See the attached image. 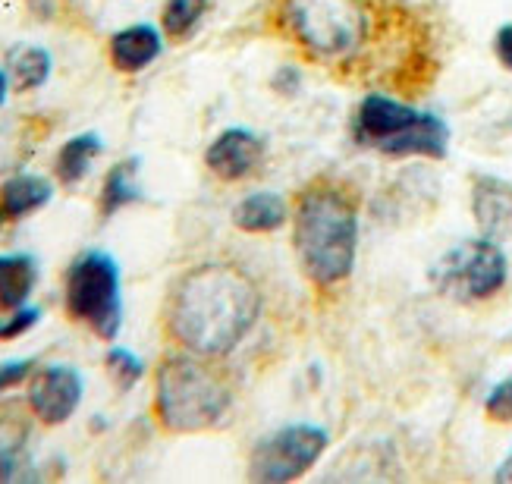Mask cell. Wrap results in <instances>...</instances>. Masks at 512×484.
Segmentation results:
<instances>
[{
  "instance_id": "26",
  "label": "cell",
  "mask_w": 512,
  "mask_h": 484,
  "mask_svg": "<svg viewBox=\"0 0 512 484\" xmlns=\"http://www.w3.org/2000/svg\"><path fill=\"white\" fill-rule=\"evenodd\" d=\"M494 481H503V484H512V453L503 459V466L497 469V475H494Z\"/></svg>"
},
{
  "instance_id": "25",
  "label": "cell",
  "mask_w": 512,
  "mask_h": 484,
  "mask_svg": "<svg viewBox=\"0 0 512 484\" xmlns=\"http://www.w3.org/2000/svg\"><path fill=\"white\" fill-rule=\"evenodd\" d=\"M497 57L506 70H512V26H503L497 32Z\"/></svg>"
},
{
  "instance_id": "17",
  "label": "cell",
  "mask_w": 512,
  "mask_h": 484,
  "mask_svg": "<svg viewBox=\"0 0 512 484\" xmlns=\"http://www.w3.org/2000/svg\"><path fill=\"white\" fill-rule=\"evenodd\" d=\"M139 158H129L123 164H117L114 170L107 173L104 180V192H101V214L110 217L117 214L120 208L139 202L142 198V189H139Z\"/></svg>"
},
{
  "instance_id": "23",
  "label": "cell",
  "mask_w": 512,
  "mask_h": 484,
  "mask_svg": "<svg viewBox=\"0 0 512 484\" xmlns=\"http://www.w3.org/2000/svg\"><path fill=\"white\" fill-rule=\"evenodd\" d=\"M38 318H41L38 308H16L7 321H0V340H13L19 334H26L29 327L38 324Z\"/></svg>"
},
{
  "instance_id": "13",
  "label": "cell",
  "mask_w": 512,
  "mask_h": 484,
  "mask_svg": "<svg viewBox=\"0 0 512 484\" xmlns=\"http://www.w3.org/2000/svg\"><path fill=\"white\" fill-rule=\"evenodd\" d=\"M38 280V261L26 252L0 255V312H16L26 305Z\"/></svg>"
},
{
  "instance_id": "12",
  "label": "cell",
  "mask_w": 512,
  "mask_h": 484,
  "mask_svg": "<svg viewBox=\"0 0 512 484\" xmlns=\"http://www.w3.org/2000/svg\"><path fill=\"white\" fill-rule=\"evenodd\" d=\"M51 183L35 173H19L13 180L0 186V224H13V220L29 217L32 211L51 202Z\"/></svg>"
},
{
  "instance_id": "20",
  "label": "cell",
  "mask_w": 512,
  "mask_h": 484,
  "mask_svg": "<svg viewBox=\"0 0 512 484\" xmlns=\"http://www.w3.org/2000/svg\"><path fill=\"white\" fill-rule=\"evenodd\" d=\"M208 0H167L164 7V32L170 38H183L198 19H202Z\"/></svg>"
},
{
  "instance_id": "8",
  "label": "cell",
  "mask_w": 512,
  "mask_h": 484,
  "mask_svg": "<svg viewBox=\"0 0 512 484\" xmlns=\"http://www.w3.org/2000/svg\"><path fill=\"white\" fill-rule=\"evenodd\" d=\"M327 450V431L318 425H286L264 437L252 450L249 459V475L255 481L280 484L305 475L321 453Z\"/></svg>"
},
{
  "instance_id": "7",
  "label": "cell",
  "mask_w": 512,
  "mask_h": 484,
  "mask_svg": "<svg viewBox=\"0 0 512 484\" xmlns=\"http://www.w3.org/2000/svg\"><path fill=\"white\" fill-rule=\"evenodd\" d=\"M431 280L437 293L456 302H481L491 299L506 283V255L494 239H465L456 249L443 255Z\"/></svg>"
},
{
  "instance_id": "22",
  "label": "cell",
  "mask_w": 512,
  "mask_h": 484,
  "mask_svg": "<svg viewBox=\"0 0 512 484\" xmlns=\"http://www.w3.org/2000/svg\"><path fill=\"white\" fill-rule=\"evenodd\" d=\"M484 412L494 418V422H512V378L500 381L484 400Z\"/></svg>"
},
{
  "instance_id": "24",
  "label": "cell",
  "mask_w": 512,
  "mask_h": 484,
  "mask_svg": "<svg viewBox=\"0 0 512 484\" xmlns=\"http://www.w3.org/2000/svg\"><path fill=\"white\" fill-rule=\"evenodd\" d=\"M29 371H32V362H29V359L0 365V390H10V387H16L22 378H26Z\"/></svg>"
},
{
  "instance_id": "14",
  "label": "cell",
  "mask_w": 512,
  "mask_h": 484,
  "mask_svg": "<svg viewBox=\"0 0 512 484\" xmlns=\"http://www.w3.org/2000/svg\"><path fill=\"white\" fill-rule=\"evenodd\" d=\"M161 54V35L151 26H129L110 41V60L123 73H139Z\"/></svg>"
},
{
  "instance_id": "19",
  "label": "cell",
  "mask_w": 512,
  "mask_h": 484,
  "mask_svg": "<svg viewBox=\"0 0 512 484\" xmlns=\"http://www.w3.org/2000/svg\"><path fill=\"white\" fill-rule=\"evenodd\" d=\"M26 428L16 422H0V481L29 478Z\"/></svg>"
},
{
  "instance_id": "1",
  "label": "cell",
  "mask_w": 512,
  "mask_h": 484,
  "mask_svg": "<svg viewBox=\"0 0 512 484\" xmlns=\"http://www.w3.org/2000/svg\"><path fill=\"white\" fill-rule=\"evenodd\" d=\"M261 315L255 280L236 264L211 261L192 268L173 286L167 302V330L173 340L202 359L233 352Z\"/></svg>"
},
{
  "instance_id": "16",
  "label": "cell",
  "mask_w": 512,
  "mask_h": 484,
  "mask_svg": "<svg viewBox=\"0 0 512 484\" xmlns=\"http://www.w3.org/2000/svg\"><path fill=\"white\" fill-rule=\"evenodd\" d=\"M101 139L95 136V132H85V136H76V139H70L63 148H60V154H57V164H54V170H57V180L63 183V186H76V183H82L85 180V173H88V167H92V161L101 154Z\"/></svg>"
},
{
  "instance_id": "27",
  "label": "cell",
  "mask_w": 512,
  "mask_h": 484,
  "mask_svg": "<svg viewBox=\"0 0 512 484\" xmlns=\"http://www.w3.org/2000/svg\"><path fill=\"white\" fill-rule=\"evenodd\" d=\"M4 98H7V76L0 73V104H4Z\"/></svg>"
},
{
  "instance_id": "18",
  "label": "cell",
  "mask_w": 512,
  "mask_h": 484,
  "mask_svg": "<svg viewBox=\"0 0 512 484\" xmlns=\"http://www.w3.org/2000/svg\"><path fill=\"white\" fill-rule=\"evenodd\" d=\"M7 70H10V82L16 85V92H29V88H38L48 79L51 57L44 48H35V44H19L7 57Z\"/></svg>"
},
{
  "instance_id": "4",
  "label": "cell",
  "mask_w": 512,
  "mask_h": 484,
  "mask_svg": "<svg viewBox=\"0 0 512 484\" xmlns=\"http://www.w3.org/2000/svg\"><path fill=\"white\" fill-rule=\"evenodd\" d=\"M355 139L359 145L377 148L393 158H447L450 129L434 114H418V110L399 104L384 95H368L355 114Z\"/></svg>"
},
{
  "instance_id": "15",
  "label": "cell",
  "mask_w": 512,
  "mask_h": 484,
  "mask_svg": "<svg viewBox=\"0 0 512 484\" xmlns=\"http://www.w3.org/2000/svg\"><path fill=\"white\" fill-rule=\"evenodd\" d=\"M289 208L274 192H255L233 208V224L246 233H274L286 224Z\"/></svg>"
},
{
  "instance_id": "9",
  "label": "cell",
  "mask_w": 512,
  "mask_h": 484,
  "mask_svg": "<svg viewBox=\"0 0 512 484\" xmlns=\"http://www.w3.org/2000/svg\"><path fill=\"white\" fill-rule=\"evenodd\" d=\"M82 403V374L73 365L41 368L29 387V406L44 425H63Z\"/></svg>"
},
{
  "instance_id": "3",
  "label": "cell",
  "mask_w": 512,
  "mask_h": 484,
  "mask_svg": "<svg viewBox=\"0 0 512 484\" xmlns=\"http://www.w3.org/2000/svg\"><path fill=\"white\" fill-rule=\"evenodd\" d=\"M161 425L173 434H192L217 425L230 409V387L202 356H170L158 368L154 393Z\"/></svg>"
},
{
  "instance_id": "10",
  "label": "cell",
  "mask_w": 512,
  "mask_h": 484,
  "mask_svg": "<svg viewBox=\"0 0 512 484\" xmlns=\"http://www.w3.org/2000/svg\"><path fill=\"white\" fill-rule=\"evenodd\" d=\"M261 158H264V142L249 129H224L205 151L208 170L227 183L252 176Z\"/></svg>"
},
{
  "instance_id": "2",
  "label": "cell",
  "mask_w": 512,
  "mask_h": 484,
  "mask_svg": "<svg viewBox=\"0 0 512 484\" xmlns=\"http://www.w3.org/2000/svg\"><path fill=\"white\" fill-rule=\"evenodd\" d=\"M359 217L340 189H308L296 205V255L311 283L333 286L352 274Z\"/></svg>"
},
{
  "instance_id": "11",
  "label": "cell",
  "mask_w": 512,
  "mask_h": 484,
  "mask_svg": "<svg viewBox=\"0 0 512 484\" xmlns=\"http://www.w3.org/2000/svg\"><path fill=\"white\" fill-rule=\"evenodd\" d=\"M472 211L487 239H512V183L500 176H478L472 189Z\"/></svg>"
},
{
  "instance_id": "6",
  "label": "cell",
  "mask_w": 512,
  "mask_h": 484,
  "mask_svg": "<svg viewBox=\"0 0 512 484\" xmlns=\"http://www.w3.org/2000/svg\"><path fill=\"white\" fill-rule=\"evenodd\" d=\"M66 312L95 330L101 340H117L123 324L120 268L107 252H85L66 271Z\"/></svg>"
},
{
  "instance_id": "21",
  "label": "cell",
  "mask_w": 512,
  "mask_h": 484,
  "mask_svg": "<svg viewBox=\"0 0 512 484\" xmlns=\"http://www.w3.org/2000/svg\"><path fill=\"white\" fill-rule=\"evenodd\" d=\"M107 371L114 374V381H117V387L120 390H129L132 384H136L139 378H142V359L139 356H132L129 349H110L107 352Z\"/></svg>"
},
{
  "instance_id": "5",
  "label": "cell",
  "mask_w": 512,
  "mask_h": 484,
  "mask_svg": "<svg viewBox=\"0 0 512 484\" xmlns=\"http://www.w3.org/2000/svg\"><path fill=\"white\" fill-rule=\"evenodd\" d=\"M286 26L308 54L340 60L368 35V16L359 0H286Z\"/></svg>"
}]
</instances>
